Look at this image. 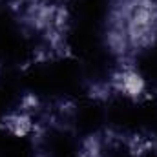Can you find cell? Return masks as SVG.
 I'll return each mask as SVG.
<instances>
[{"mask_svg": "<svg viewBox=\"0 0 157 157\" xmlns=\"http://www.w3.org/2000/svg\"><path fill=\"white\" fill-rule=\"evenodd\" d=\"M104 42L122 64L157 44V0H113Z\"/></svg>", "mask_w": 157, "mask_h": 157, "instance_id": "cell-1", "label": "cell"}]
</instances>
